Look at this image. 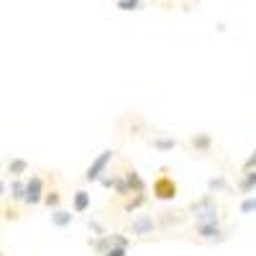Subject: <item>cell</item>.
Segmentation results:
<instances>
[{"mask_svg":"<svg viewBox=\"0 0 256 256\" xmlns=\"http://www.w3.org/2000/svg\"><path fill=\"white\" fill-rule=\"evenodd\" d=\"M41 192H44V182H41L38 177H31V182L26 184V202L28 205L41 202V200H44V198H41Z\"/></svg>","mask_w":256,"mask_h":256,"instance_id":"1","label":"cell"},{"mask_svg":"<svg viewBox=\"0 0 256 256\" xmlns=\"http://www.w3.org/2000/svg\"><path fill=\"white\" fill-rule=\"evenodd\" d=\"M110 159H113V152H102V156L88 169V180H90V182H92V180H100V172H102L105 166H108Z\"/></svg>","mask_w":256,"mask_h":256,"instance_id":"2","label":"cell"},{"mask_svg":"<svg viewBox=\"0 0 256 256\" xmlns=\"http://www.w3.org/2000/svg\"><path fill=\"white\" fill-rule=\"evenodd\" d=\"M154 190L159 192V198H162V200H169V198H174V195H177V184H174V182H169V180H159Z\"/></svg>","mask_w":256,"mask_h":256,"instance_id":"3","label":"cell"},{"mask_svg":"<svg viewBox=\"0 0 256 256\" xmlns=\"http://www.w3.org/2000/svg\"><path fill=\"white\" fill-rule=\"evenodd\" d=\"M152 228H154V220H152V218H138V220L134 223V233H136V236H146Z\"/></svg>","mask_w":256,"mask_h":256,"instance_id":"4","label":"cell"},{"mask_svg":"<svg viewBox=\"0 0 256 256\" xmlns=\"http://www.w3.org/2000/svg\"><path fill=\"white\" fill-rule=\"evenodd\" d=\"M88 205H90V195L88 192H77L74 195V212H84Z\"/></svg>","mask_w":256,"mask_h":256,"instance_id":"5","label":"cell"},{"mask_svg":"<svg viewBox=\"0 0 256 256\" xmlns=\"http://www.w3.org/2000/svg\"><path fill=\"white\" fill-rule=\"evenodd\" d=\"M52 223L59 226V228H64V226H70V223H72V216H70V212H64V210H56L54 216H52Z\"/></svg>","mask_w":256,"mask_h":256,"instance_id":"6","label":"cell"},{"mask_svg":"<svg viewBox=\"0 0 256 256\" xmlns=\"http://www.w3.org/2000/svg\"><path fill=\"white\" fill-rule=\"evenodd\" d=\"M8 172H10V174H20V172H26V162H24V159L10 162V164H8Z\"/></svg>","mask_w":256,"mask_h":256,"instance_id":"7","label":"cell"},{"mask_svg":"<svg viewBox=\"0 0 256 256\" xmlns=\"http://www.w3.org/2000/svg\"><path fill=\"white\" fill-rule=\"evenodd\" d=\"M254 187H256V172H251V174L241 182V190H244V192H251Z\"/></svg>","mask_w":256,"mask_h":256,"instance_id":"8","label":"cell"},{"mask_svg":"<svg viewBox=\"0 0 256 256\" xmlns=\"http://www.w3.org/2000/svg\"><path fill=\"white\" fill-rule=\"evenodd\" d=\"M141 0H118V8L120 10H136Z\"/></svg>","mask_w":256,"mask_h":256,"instance_id":"9","label":"cell"},{"mask_svg":"<svg viewBox=\"0 0 256 256\" xmlns=\"http://www.w3.org/2000/svg\"><path fill=\"white\" fill-rule=\"evenodd\" d=\"M24 195H26V187L20 184V182H16V184H13V198H16V200H24Z\"/></svg>","mask_w":256,"mask_h":256,"instance_id":"10","label":"cell"},{"mask_svg":"<svg viewBox=\"0 0 256 256\" xmlns=\"http://www.w3.org/2000/svg\"><path fill=\"white\" fill-rule=\"evenodd\" d=\"M210 144V138L208 136H200V138H192V146H200V148H205Z\"/></svg>","mask_w":256,"mask_h":256,"instance_id":"11","label":"cell"},{"mask_svg":"<svg viewBox=\"0 0 256 256\" xmlns=\"http://www.w3.org/2000/svg\"><path fill=\"white\" fill-rule=\"evenodd\" d=\"M241 210H244V212H254V210H256V200H246V202L241 205Z\"/></svg>","mask_w":256,"mask_h":256,"instance_id":"12","label":"cell"},{"mask_svg":"<svg viewBox=\"0 0 256 256\" xmlns=\"http://www.w3.org/2000/svg\"><path fill=\"white\" fill-rule=\"evenodd\" d=\"M44 202H46V205H59V195H56V192H52V195L44 198Z\"/></svg>","mask_w":256,"mask_h":256,"instance_id":"13","label":"cell"},{"mask_svg":"<svg viewBox=\"0 0 256 256\" xmlns=\"http://www.w3.org/2000/svg\"><path fill=\"white\" fill-rule=\"evenodd\" d=\"M105 256H126V246H118V248H110Z\"/></svg>","mask_w":256,"mask_h":256,"instance_id":"14","label":"cell"},{"mask_svg":"<svg viewBox=\"0 0 256 256\" xmlns=\"http://www.w3.org/2000/svg\"><path fill=\"white\" fill-rule=\"evenodd\" d=\"M156 146H162V148H169V146H174V141H159Z\"/></svg>","mask_w":256,"mask_h":256,"instance_id":"15","label":"cell"},{"mask_svg":"<svg viewBox=\"0 0 256 256\" xmlns=\"http://www.w3.org/2000/svg\"><path fill=\"white\" fill-rule=\"evenodd\" d=\"M254 166H256V152H254V156L248 159V169H254Z\"/></svg>","mask_w":256,"mask_h":256,"instance_id":"16","label":"cell"}]
</instances>
